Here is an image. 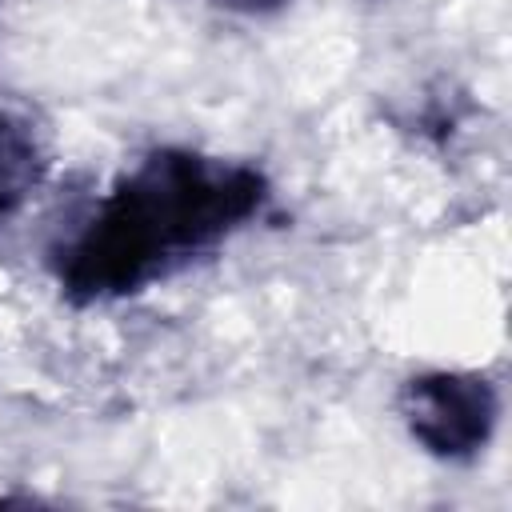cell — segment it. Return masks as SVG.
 Instances as JSON below:
<instances>
[{
    "label": "cell",
    "mask_w": 512,
    "mask_h": 512,
    "mask_svg": "<svg viewBox=\"0 0 512 512\" xmlns=\"http://www.w3.org/2000/svg\"><path fill=\"white\" fill-rule=\"evenodd\" d=\"M212 4H220L228 12H244V16H264V12L280 8L284 0H212Z\"/></svg>",
    "instance_id": "4"
},
{
    "label": "cell",
    "mask_w": 512,
    "mask_h": 512,
    "mask_svg": "<svg viewBox=\"0 0 512 512\" xmlns=\"http://www.w3.org/2000/svg\"><path fill=\"white\" fill-rule=\"evenodd\" d=\"M48 172V152L32 120L0 108V224L24 208Z\"/></svg>",
    "instance_id": "3"
},
{
    "label": "cell",
    "mask_w": 512,
    "mask_h": 512,
    "mask_svg": "<svg viewBox=\"0 0 512 512\" xmlns=\"http://www.w3.org/2000/svg\"><path fill=\"white\" fill-rule=\"evenodd\" d=\"M268 200L260 168L192 148L136 160L56 252L72 304L136 296L240 232Z\"/></svg>",
    "instance_id": "1"
},
{
    "label": "cell",
    "mask_w": 512,
    "mask_h": 512,
    "mask_svg": "<svg viewBox=\"0 0 512 512\" xmlns=\"http://www.w3.org/2000/svg\"><path fill=\"white\" fill-rule=\"evenodd\" d=\"M400 416L408 436L436 460H476L500 420V392L480 372H420L400 388Z\"/></svg>",
    "instance_id": "2"
}]
</instances>
